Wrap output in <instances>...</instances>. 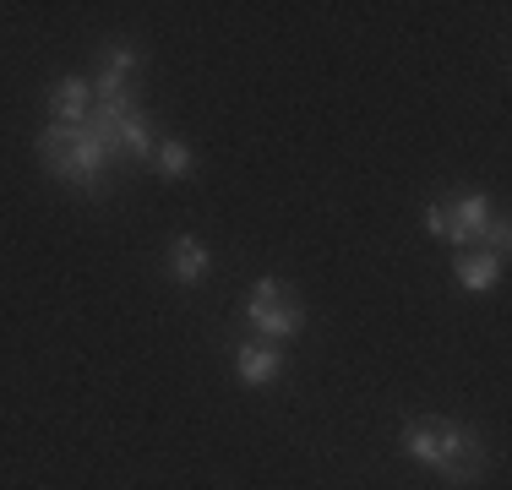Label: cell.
<instances>
[{
    "mask_svg": "<svg viewBox=\"0 0 512 490\" xmlns=\"http://www.w3.org/2000/svg\"><path fill=\"white\" fill-rule=\"evenodd\" d=\"M39 153H44V164H50L60 180H71V186H93L99 169L109 164L104 142L88 131V120H82V126H50L39 137Z\"/></svg>",
    "mask_w": 512,
    "mask_h": 490,
    "instance_id": "6da1fadb",
    "label": "cell"
},
{
    "mask_svg": "<svg viewBox=\"0 0 512 490\" xmlns=\"http://www.w3.org/2000/svg\"><path fill=\"white\" fill-rule=\"evenodd\" d=\"M474 431H463V425H453V420H420V425H409L404 436H398V447L409 452L414 463H431V469H442L447 458L469 441Z\"/></svg>",
    "mask_w": 512,
    "mask_h": 490,
    "instance_id": "7a4b0ae2",
    "label": "cell"
},
{
    "mask_svg": "<svg viewBox=\"0 0 512 490\" xmlns=\"http://www.w3.org/2000/svg\"><path fill=\"white\" fill-rule=\"evenodd\" d=\"M425 224H431L436 240H453V245H480V229L491 224V207H485V196H463L458 207H431L425 213Z\"/></svg>",
    "mask_w": 512,
    "mask_h": 490,
    "instance_id": "3957f363",
    "label": "cell"
},
{
    "mask_svg": "<svg viewBox=\"0 0 512 490\" xmlns=\"http://www.w3.org/2000/svg\"><path fill=\"white\" fill-rule=\"evenodd\" d=\"M50 109H55V126H82L93 115V82L88 77H71L50 93Z\"/></svg>",
    "mask_w": 512,
    "mask_h": 490,
    "instance_id": "277c9868",
    "label": "cell"
},
{
    "mask_svg": "<svg viewBox=\"0 0 512 490\" xmlns=\"http://www.w3.org/2000/svg\"><path fill=\"white\" fill-rule=\"evenodd\" d=\"M251 327L267 338H295L306 327V311L295 300H278V305H251Z\"/></svg>",
    "mask_w": 512,
    "mask_h": 490,
    "instance_id": "5b68a950",
    "label": "cell"
},
{
    "mask_svg": "<svg viewBox=\"0 0 512 490\" xmlns=\"http://www.w3.org/2000/svg\"><path fill=\"white\" fill-rule=\"evenodd\" d=\"M235 371H240V382L267 387L278 371H284V354H278V349H267V343H246V349L235 354Z\"/></svg>",
    "mask_w": 512,
    "mask_h": 490,
    "instance_id": "8992f818",
    "label": "cell"
},
{
    "mask_svg": "<svg viewBox=\"0 0 512 490\" xmlns=\"http://www.w3.org/2000/svg\"><path fill=\"white\" fill-rule=\"evenodd\" d=\"M496 278H502V256H491V251H463L458 256V284L463 289H491Z\"/></svg>",
    "mask_w": 512,
    "mask_h": 490,
    "instance_id": "52a82bcc",
    "label": "cell"
},
{
    "mask_svg": "<svg viewBox=\"0 0 512 490\" xmlns=\"http://www.w3.org/2000/svg\"><path fill=\"white\" fill-rule=\"evenodd\" d=\"M169 267H175L180 284H197L207 273V245L202 240H175V251H169Z\"/></svg>",
    "mask_w": 512,
    "mask_h": 490,
    "instance_id": "ba28073f",
    "label": "cell"
},
{
    "mask_svg": "<svg viewBox=\"0 0 512 490\" xmlns=\"http://www.w3.org/2000/svg\"><path fill=\"white\" fill-rule=\"evenodd\" d=\"M158 169H164V175H191V153H186V142H164L158 147Z\"/></svg>",
    "mask_w": 512,
    "mask_h": 490,
    "instance_id": "9c48e42d",
    "label": "cell"
},
{
    "mask_svg": "<svg viewBox=\"0 0 512 490\" xmlns=\"http://www.w3.org/2000/svg\"><path fill=\"white\" fill-rule=\"evenodd\" d=\"M278 300H289V289L278 284V278H262V284L251 289V305H278Z\"/></svg>",
    "mask_w": 512,
    "mask_h": 490,
    "instance_id": "30bf717a",
    "label": "cell"
}]
</instances>
